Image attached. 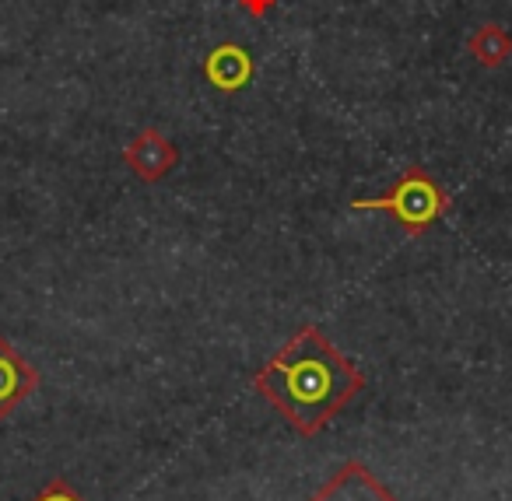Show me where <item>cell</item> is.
Wrapping results in <instances>:
<instances>
[{
  "label": "cell",
  "mask_w": 512,
  "mask_h": 501,
  "mask_svg": "<svg viewBox=\"0 0 512 501\" xmlns=\"http://www.w3.org/2000/svg\"><path fill=\"white\" fill-rule=\"evenodd\" d=\"M253 389L292 424L313 438L365 389V372L344 358L323 326L306 323L253 375Z\"/></svg>",
  "instance_id": "obj_1"
},
{
  "label": "cell",
  "mask_w": 512,
  "mask_h": 501,
  "mask_svg": "<svg viewBox=\"0 0 512 501\" xmlns=\"http://www.w3.org/2000/svg\"><path fill=\"white\" fill-rule=\"evenodd\" d=\"M351 211H383L404 228V235H425L432 225H439L449 214V193L439 186L432 172L421 165H407L397 176V183L383 197L351 200Z\"/></svg>",
  "instance_id": "obj_2"
},
{
  "label": "cell",
  "mask_w": 512,
  "mask_h": 501,
  "mask_svg": "<svg viewBox=\"0 0 512 501\" xmlns=\"http://www.w3.org/2000/svg\"><path fill=\"white\" fill-rule=\"evenodd\" d=\"M179 162V151L158 127H144L134 141L123 148V165L134 172L141 183H162Z\"/></svg>",
  "instance_id": "obj_3"
},
{
  "label": "cell",
  "mask_w": 512,
  "mask_h": 501,
  "mask_svg": "<svg viewBox=\"0 0 512 501\" xmlns=\"http://www.w3.org/2000/svg\"><path fill=\"white\" fill-rule=\"evenodd\" d=\"M309 501H397V494L376 477L365 463L348 459L334 470V477L309 494Z\"/></svg>",
  "instance_id": "obj_4"
},
{
  "label": "cell",
  "mask_w": 512,
  "mask_h": 501,
  "mask_svg": "<svg viewBox=\"0 0 512 501\" xmlns=\"http://www.w3.org/2000/svg\"><path fill=\"white\" fill-rule=\"evenodd\" d=\"M39 389V372L4 333H0V424L8 421Z\"/></svg>",
  "instance_id": "obj_5"
},
{
  "label": "cell",
  "mask_w": 512,
  "mask_h": 501,
  "mask_svg": "<svg viewBox=\"0 0 512 501\" xmlns=\"http://www.w3.org/2000/svg\"><path fill=\"white\" fill-rule=\"evenodd\" d=\"M204 78L211 81L218 92H242L253 81V57L246 46L239 43H221L204 57Z\"/></svg>",
  "instance_id": "obj_6"
},
{
  "label": "cell",
  "mask_w": 512,
  "mask_h": 501,
  "mask_svg": "<svg viewBox=\"0 0 512 501\" xmlns=\"http://www.w3.org/2000/svg\"><path fill=\"white\" fill-rule=\"evenodd\" d=\"M467 53H470V57H474L481 67L495 71V67H502L505 60L512 57V36H509V32H505L498 22H488V25H481V29L470 32Z\"/></svg>",
  "instance_id": "obj_7"
},
{
  "label": "cell",
  "mask_w": 512,
  "mask_h": 501,
  "mask_svg": "<svg viewBox=\"0 0 512 501\" xmlns=\"http://www.w3.org/2000/svg\"><path fill=\"white\" fill-rule=\"evenodd\" d=\"M29 501H85V494H81L67 477H53L50 484H46L39 494H32Z\"/></svg>",
  "instance_id": "obj_8"
},
{
  "label": "cell",
  "mask_w": 512,
  "mask_h": 501,
  "mask_svg": "<svg viewBox=\"0 0 512 501\" xmlns=\"http://www.w3.org/2000/svg\"><path fill=\"white\" fill-rule=\"evenodd\" d=\"M249 18H267L274 8H278V0H235Z\"/></svg>",
  "instance_id": "obj_9"
}]
</instances>
